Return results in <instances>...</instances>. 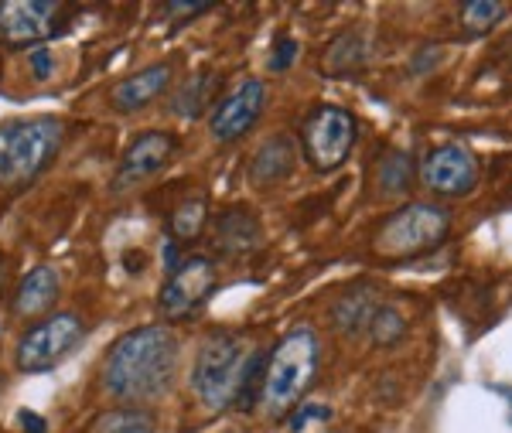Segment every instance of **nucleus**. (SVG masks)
<instances>
[{
    "label": "nucleus",
    "mask_w": 512,
    "mask_h": 433,
    "mask_svg": "<svg viewBox=\"0 0 512 433\" xmlns=\"http://www.w3.org/2000/svg\"><path fill=\"white\" fill-rule=\"evenodd\" d=\"M209 106H216V76L212 72H198V76L185 79L171 96V113L181 120H198Z\"/></svg>",
    "instance_id": "17"
},
{
    "label": "nucleus",
    "mask_w": 512,
    "mask_h": 433,
    "mask_svg": "<svg viewBox=\"0 0 512 433\" xmlns=\"http://www.w3.org/2000/svg\"><path fill=\"white\" fill-rule=\"evenodd\" d=\"M164 11H168V18L175 24H185L188 18H198V14L212 11V4H205V0H195V4H181V0H171V4H164Z\"/></svg>",
    "instance_id": "26"
},
{
    "label": "nucleus",
    "mask_w": 512,
    "mask_h": 433,
    "mask_svg": "<svg viewBox=\"0 0 512 433\" xmlns=\"http://www.w3.org/2000/svg\"><path fill=\"white\" fill-rule=\"evenodd\" d=\"M0 393H4V376H0Z\"/></svg>",
    "instance_id": "31"
},
{
    "label": "nucleus",
    "mask_w": 512,
    "mask_h": 433,
    "mask_svg": "<svg viewBox=\"0 0 512 433\" xmlns=\"http://www.w3.org/2000/svg\"><path fill=\"white\" fill-rule=\"evenodd\" d=\"M369 331H373V341L383 348L396 345L403 335H407V321H403L400 311H393V307H376L373 321H369Z\"/></svg>",
    "instance_id": "24"
},
{
    "label": "nucleus",
    "mask_w": 512,
    "mask_h": 433,
    "mask_svg": "<svg viewBox=\"0 0 512 433\" xmlns=\"http://www.w3.org/2000/svg\"><path fill=\"white\" fill-rule=\"evenodd\" d=\"M376 307L379 304L369 301L366 294H345L342 301L335 304V324L345 331V335H359L362 328H369Z\"/></svg>",
    "instance_id": "22"
},
{
    "label": "nucleus",
    "mask_w": 512,
    "mask_h": 433,
    "mask_svg": "<svg viewBox=\"0 0 512 433\" xmlns=\"http://www.w3.org/2000/svg\"><path fill=\"white\" fill-rule=\"evenodd\" d=\"M297 154L301 151H297V140L291 137V133H274L270 140H263V144L256 147L253 161H250L253 185H260V188L280 185V181L294 171Z\"/></svg>",
    "instance_id": "15"
},
{
    "label": "nucleus",
    "mask_w": 512,
    "mask_h": 433,
    "mask_svg": "<svg viewBox=\"0 0 512 433\" xmlns=\"http://www.w3.org/2000/svg\"><path fill=\"white\" fill-rule=\"evenodd\" d=\"M263 358L267 355L246 345L239 331L205 335L192 365V389L198 403L205 410H226V406L250 410L253 403H260Z\"/></svg>",
    "instance_id": "2"
},
{
    "label": "nucleus",
    "mask_w": 512,
    "mask_h": 433,
    "mask_svg": "<svg viewBox=\"0 0 512 433\" xmlns=\"http://www.w3.org/2000/svg\"><path fill=\"white\" fill-rule=\"evenodd\" d=\"M219 287V266L209 256H185L168 273L158 297V314L164 321H185L212 301Z\"/></svg>",
    "instance_id": "8"
},
{
    "label": "nucleus",
    "mask_w": 512,
    "mask_h": 433,
    "mask_svg": "<svg viewBox=\"0 0 512 433\" xmlns=\"http://www.w3.org/2000/svg\"><path fill=\"white\" fill-rule=\"evenodd\" d=\"M178 151V140L164 130H144L140 137L130 140V147L120 157V168H117V181L113 188L123 191L130 185H140V181L154 178L158 171H164L171 164V157Z\"/></svg>",
    "instance_id": "12"
},
{
    "label": "nucleus",
    "mask_w": 512,
    "mask_h": 433,
    "mask_svg": "<svg viewBox=\"0 0 512 433\" xmlns=\"http://www.w3.org/2000/svg\"><path fill=\"white\" fill-rule=\"evenodd\" d=\"M212 243L222 256H246L263 243L260 219L250 208H226L216 219V232H212Z\"/></svg>",
    "instance_id": "16"
},
{
    "label": "nucleus",
    "mask_w": 512,
    "mask_h": 433,
    "mask_svg": "<svg viewBox=\"0 0 512 433\" xmlns=\"http://www.w3.org/2000/svg\"><path fill=\"white\" fill-rule=\"evenodd\" d=\"M502 14H506V4H499V0H475V4L461 7V24L472 35H485L502 21Z\"/></svg>",
    "instance_id": "23"
},
{
    "label": "nucleus",
    "mask_w": 512,
    "mask_h": 433,
    "mask_svg": "<svg viewBox=\"0 0 512 433\" xmlns=\"http://www.w3.org/2000/svg\"><path fill=\"white\" fill-rule=\"evenodd\" d=\"M355 140H359V123L342 106H315L301 123V147L308 164L318 174H332L349 161Z\"/></svg>",
    "instance_id": "7"
},
{
    "label": "nucleus",
    "mask_w": 512,
    "mask_h": 433,
    "mask_svg": "<svg viewBox=\"0 0 512 433\" xmlns=\"http://www.w3.org/2000/svg\"><path fill=\"white\" fill-rule=\"evenodd\" d=\"M52 52H48V48H35V52H31V69H35V79H48L52 76Z\"/></svg>",
    "instance_id": "28"
},
{
    "label": "nucleus",
    "mask_w": 512,
    "mask_h": 433,
    "mask_svg": "<svg viewBox=\"0 0 512 433\" xmlns=\"http://www.w3.org/2000/svg\"><path fill=\"white\" fill-rule=\"evenodd\" d=\"M18 423L24 427V433H45V430H48V423L41 420L38 413H31V410H21V413H18Z\"/></svg>",
    "instance_id": "29"
},
{
    "label": "nucleus",
    "mask_w": 512,
    "mask_h": 433,
    "mask_svg": "<svg viewBox=\"0 0 512 433\" xmlns=\"http://www.w3.org/2000/svg\"><path fill=\"white\" fill-rule=\"evenodd\" d=\"M294 55H297V41L294 38H280L274 55H270V72H287V69H291V62H294Z\"/></svg>",
    "instance_id": "27"
},
{
    "label": "nucleus",
    "mask_w": 512,
    "mask_h": 433,
    "mask_svg": "<svg viewBox=\"0 0 512 433\" xmlns=\"http://www.w3.org/2000/svg\"><path fill=\"white\" fill-rule=\"evenodd\" d=\"M7 277H11V260L0 253V297H4V290H7Z\"/></svg>",
    "instance_id": "30"
},
{
    "label": "nucleus",
    "mask_w": 512,
    "mask_h": 433,
    "mask_svg": "<svg viewBox=\"0 0 512 433\" xmlns=\"http://www.w3.org/2000/svg\"><path fill=\"white\" fill-rule=\"evenodd\" d=\"M414 181V161L400 151H390L376 164V185L383 195H403Z\"/></svg>",
    "instance_id": "21"
},
{
    "label": "nucleus",
    "mask_w": 512,
    "mask_h": 433,
    "mask_svg": "<svg viewBox=\"0 0 512 433\" xmlns=\"http://www.w3.org/2000/svg\"><path fill=\"white\" fill-rule=\"evenodd\" d=\"M89 433H158V416L147 406H117L99 413L89 423Z\"/></svg>",
    "instance_id": "18"
},
{
    "label": "nucleus",
    "mask_w": 512,
    "mask_h": 433,
    "mask_svg": "<svg viewBox=\"0 0 512 433\" xmlns=\"http://www.w3.org/2000/svg\"><path fill=\"white\" fill-rule=\"evenodd\" d=\"M328 416H332V410H328V406H318V403H301L291 416H287V427H291L294 433H301L304 427H308L311 420H328Z\"/></svg>",
    "instance_id": "25"
},
{
    "label": "nucleus",
    "mask_w": 512,
    "mask_h": 433,
    "mask_svg": "<svg viewBox=\"0 0 512 433\" xmlns=\"http://www.w3.org/2000/svg\"><path fill=\"white\" fill-rule=\"evenodd\" d=\"M321 369V338L315 328H291L263 358L260 403L274 420H287L308 389L315 386Z\"/></svg>",
    "instance_id": "3"
},
{
    "label": "nucleus",
    "mask_w": 512,
    "mask_h": 433,
    "mask_svg": "<svg viewBox=\"0 0 512 433\" xmlns=\"http://www.w3.org/2000/svg\"><path fill=\"white\" fill-rule=\"evenodd\" d=\"M65 123L55 116H24L0 127V188H28L59 157Z\"/></svg>",
    "instance_id": "4"
},
{
    "label": "nucleus",
    "mask_w": 512,
    "mask_h": 433,
    "mask_svg": "<svg viewBox=\"0 0 512 433\" xmlns=\"http://www.w3.org/2000/svg\"><path fill=\"white\" fill-rule=\"evenodd\" d=\"M181 369V338L171 324H144L113 341L103 358V389L123 403H151L171 393Z\"/></svg>",
    "instance_id": "1"
},
{
    "label": "nucleus",
    "mask_w": 512,
    "mask_h": 433,
    "mask_svg": "<svg viewBox=\"0 0 512 433\" xmlns=\"http://www.w3.org/2000/svg\"><path fill=\"white\" fill-rule=\"evenodd\" d=\"M89 328L86 318H79L76 311H55L38 324H31L28 331L18 338L14 348V365L24 376H38V372H52L69 358L76 348L86 341Z\"/></svg>",
    "instance_id": "6"
},
{
    "label": "nucleus",
    "mask_w": 512,
    "mask_h": 433,
    "mask_svg": "<svg viewBox=\"0 0 512 433\" xmlns=\"http://www.w3.org/2000/svg\"><path fill=\"white\" fill-rule=\"evenodd\" d=\"M229 433H246V430H229Z\"/></svg>",
    "instance_id": "32"
},
{
    "label": "nucleus",
    "mask_w": 512,
    "mask_h": 433,
    "mask_svg": "<svg viewBox=\"0 0 512 433\" xmlns=\"http://www.w3.org/2000/svg\"><path fill=\"white\" fill-rule=\"evenodd\" d=\"M267 110V86L260 79H246L229 89L226 96L212 106L209 113V133L216 144H236L246 137V130L256 127V120Z\"/></svg>",
    "instance_id": "10"
},
{
    "label": "nucleus",
    "mask_w": 512,
    "mask_h": 433,
    "mask_svg": "<svg viewBox=\"0 0 512 433\" xmlns=\"http://www.w3.org/2000/svg\"><path fill=\"white\" fill-rule=\"evenodd\" d=\"M171 79H175V65L171 62H154L147 69L123 76L117 86L110 89V106L117 113H137L144 106H151L154 99L168 93Z\"/></svg>",
    "instance_id": "13"
},
{
    "label": "nucleus",
    "mask_w": 512,
    "mask_h": 433,
    "mask_svg": "<svg viewBox=\"0 0 512 433\" xmlns=\"http://www.w3.org/2000/svg\"><path fill=\"white\" fill-rule=\"evenodd\" d=\"M451 232V212L434 202H410L383 222L373 239V253L390 263L414 260L437 249Z\"/></svg>",
    "instance_id": "5"
},
{
    "label": "nucleus",
    "mask_w": 512,
    "mask_h": 433,
    "mask_svg": "<svg viewBox=\"0 0 512 433\" xmlns=\"http://www.w3.org/2000/svg\"><path fill=\"white\" fill-rule=\"evenodd\" d=\"M59 290H62L59 270H55V266H35V270L18 283V290H14L11 314L24 321L38 318V314L52 311L55 301H59Z\"/></svg>",
    "instance_id": "14"
},
{
    "label": "nucleus",
    "mask_w": 512,
    "mask_h": 433,
    "mask_svg": "<svg viewBox=\"0 0 512 433\" xmlns=\"http://www.w3.org/2000/svg\"><path fill=\"white\" fill-rule=\"evenodd\" d=\"M69 7L59 0H4L0 4V45L31 48L65 28Z\"/></svg>",
    "instance_id": "9"
},
{
    "label": "nucleus",
    "mask_w": 512,
    "mask_h": 433,
    "mask_svg": "<svg viewBox=\"0 0 512 433\" xmlns=\"http://www.w3.org/2000/svg\"><path fill=\"white\" fill-rule=\"evenodd\" d=\"M366 38L359 35V31H345V35H338L332 45H328L325 52V72L335 79H345L352 76L355 69H362L366 65Z\"/></svg>",
    "instance_id": "19"
},
{
    "label": "nucleus",
    "mask_w": 512,
    "mask_h": 433,
    "mask_svg": "<svg viewBox=\"0 0 512 433\" xmlns=\"http://www.w3.org/2000/svg\"><path fill=\"white\" fill-rule=\"evenodd\" d=\"M420 181L441 198L472 195L478 185V161L468 147L441 144L420 161Z\"/></svg>",
    "instance_id": "11"
},
{
    "label": "nucleus",
    "mask_w": 512,
    "mask_h": 433,
    "mask_svg": "<svg viewBox=\"0 0 512 433\" xmlns=\"http://www.w3.org/2000/svg\"><path fill=\"white\" fill-rule=\"evenodd\" d=\"M209 222V202L205 195H195V198H185L175 212H171V236L175 243H188V239H198Z\"/></svg>",
    "instance_id": "20"
}]
</instances>
